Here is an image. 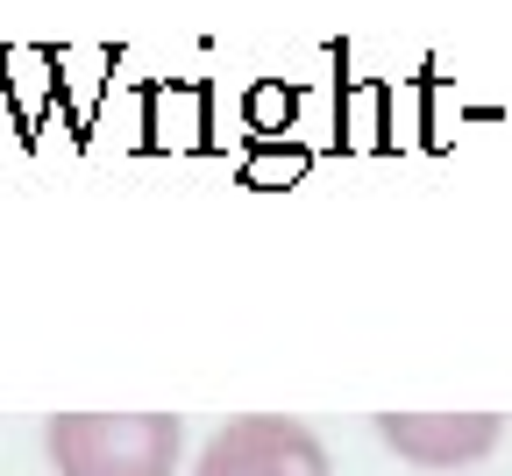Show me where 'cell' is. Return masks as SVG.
Listing matches in <instances>:
<instances>
[{"mask_svg": "<svg viewBox=\"0 0 512 476\" xmlns=\"http://www.w3.org/2000/svg\"><path fill=\"white\" fill-rule=\"evenodd\" d=\"M178 441V413H57L43 427L57 476H171Z\"/></svg>", "mask_w": 512, "mask_h": 476, "instance_id": "1", "label": "cell"}, {"mask_svg": "<svg viewBox=\"0 0 512 476\" xmlns=\"http://www.w3.org/2000/svg\"><path fill=\"white\" fill-rule=\"evenodd\" d=\"M377 434L413 469H463L498 448L505 420L498 413H377Z\"/></svg>", "mask_w": 512, "mask_h": 476, "instance_id": "3", "label": "cell"}, {"mask_svg": "<svg viewBox=\"0 0 512 476\" xmlns=\"http://www.w3.org/2000/svg\"><path fill=\"white\" fill-rule=\"evenodd\" d=\"M192 476H335V462H328V448H320V434L306 420L242 413L200 448Z\"/></svg>", "mask_w": 512, "mask_h": 476, "instance_id": "2", "label": "cell"}]
</instances>
